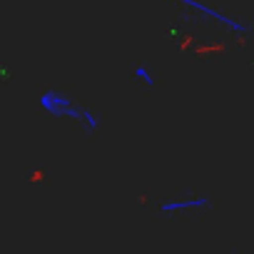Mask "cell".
Listing matches in <instances>:
<instances>
[{
  "label": "cell",
  "instance_id": "2",
  "mask_svg": "<svg viewBox=\"0 0 254 254\" xmlns=\"http://www.w3.org/2000/svg\"><path fill=\"white\" fill-rule=\"evenodd\" d=\"M40 105H43V110L50 112L53 117H67V112H70V107H72V100H70L67 95H63V92L50 90V92H45V95L40 97Z\"/></svg>",
  "mask_w": 254,
  "mask_h": 254
},
{
  "label": "cell",
  "instance_id": "4",
  "mask_svg": "<svg viewBox=\"0 0 254 254\" xmlns=\"http://www.w3.org/2000/svg\"><path fill=\"white\" fill-rule=\"evenodd\" d=\"M135 80H142L147 87H155L157 85V77L150 72V67H145V65H137L135 67Z\"/></svg>",
  "mask_w": 254,
  "mask_h": 254
},
{
  "label": "cell",
  "instance_id": "1",
  "mask_svg": "<svg viewBox=\"0 0 254 254\" xmlns=\"http://www.w3.org/2000/svg\"><path fill=\"white\" fill-rule=\"evenodd\" d=\"M177 3H185L187 8L197 10L199 15H204V18H209V20H217V23L227 25V28H229L232 33H237V35H249V33H252V28H249V25H244V23H239V20H234V18H229V15L219 13V10H214V8H209V5L199 3V0H177Z\"/></svg>",
  "mask_w": 254,
  "mask_h": 254
},
{
  "label": "cell",
  "instance_id": "3",
  "mask_svg": "<svg viewBox=\"0 0 254 254\" xmlns=\"http://www.w3.org/2000/svg\"><path fill=\"white\" fill-rule=\"evenodd\" d=\"M202 207H209V197H190V199H172V202H165L160 207V212L165 217L175 214V212H185V209H202Z\"/></svg>",
  "mask_w": 254,
  "mask_h": 254
}]
</instances>
